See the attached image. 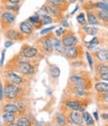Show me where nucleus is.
Segmentation results:
<instances>
[{
  "label": "nucleus",
  "mask_w": 108,
  "mask_h": 126,
  "mask_svg": "<svg viewBox=\"0 0 108 126\" xmlns=\"http://www.w3.org/2000/svg\"><path fill=\"white\" fill-rule=\"evenodd\" d=\"M3 91H4V94H5L7 99L13 100L18 96V94L20 92V88L16 84H13L11 82H7L5 84V87L3 88Z\"/></svg>",
  "instance_id": "1"
},
{
  "label": "nucleus",
  "mask_w": 108,
  "mask_h": 126,
  "mask_svg": "<svg viewBox=\"0 0 108 126\" xmlns=\"http://www.w3.org/2000/svg\"><path fill=\"white\" fill-rule=\"evenodd\" d=\"M19 71L25 75H32L34 72H35V69H34V66L29 63L28 61H23V62H19Z\"/></svg>",
  "instance_id": "2"
},
{
  "label": "nucleus",
  "mask_w": 108,
  "mask_h": 126,
  "mask_svg": "<svg viewBox=\"0 0 108 126\" xmlns=\"http://www.w3.org/2000/svg\"><path fill=\"white\" fill-rule=\"evenodd\" d=\"M83 122V117H82V113L80 111H74L71 112L69 114V117H68V123L69 124H76V125H79V124H82Z\"/></svg>",
  "instance_id": "3"
},
{
  "label": "nucleus",
  "mask_w": 108,
  "mask_h": 126,
  "mask_svg": "<svg viewBox=\"0 0 108 126\" xmlns=\"http://www.w3.org/2000/svg\"><path fill=\"white\" fill-rule=\"evenodd\" d=\"M61 43L64 47H71V46H75L77 44V38L75 35L69 33V34H65L62 37Z\"/></svg>",
  "instance_id": "4"
},
{
  "label": "nucleus",
  "mask_w": 108,
  "mask_h": 126,
  "mask_svg": "<svg viewBox=\"0 0 108 126\" xmlns=\"http://www.w3.org/2000/svg\"><path fill=\"white\" fill-rule=\"evenodd\" d=\"M65 56L69 59H75L78 57V47L76 46H71V47H65L63 51Z\"/></svg>",
  "instance_id": "5"
},
{
  "label": "nucleus",
  "mask_w": 108,
  "mask_h": 126,
  "mask_svg": "<svg viewBox=\"0 0 108 126\" xmlns=\"http://www.w3.org/2000/svg\"><path fill=\"white\" fill-rule=\"evenodd\" d=\"M38 53V50L35 48V47H31V46H25L23 50H22V54L25 58H34Z\"/></svg>",
  "instance_id": "6"
},
{
  "label": "nucleus",
  "mask_w": 108,
  "mask_h": 126,
  "mask_svg": "<svg viewBox=\"0 0 108 126\" xmlns=\"http://www.w3.org/2000/svg\"><path fill=\"white\" fill-rule=\"evenodd\" d=\"M19 29H20V32L24 35H30L33 32V27L28 21L21 22L20 25H19Z\"/></svg>",
  "instance_id": "7"
},
{
  "label": "nucleus",
  "mask_w": 108,
  "mask_h": 126,
  "mask_svg": "<svg viewBox=\"0 0 108 126\" xmlns=\"http://www.w3.org/2000/svg\"><path fill=\"white\" fill-rule=\"evenodd\" d=\"M6 37L10 40H21L23 38V34L15 29H9L6 31Z\"/></svg>",
  "instance_id": "8"
},
{
  "label": "nucleus",
  "mask_w": 108,
  "mask_h": 126,
  "mask_svg": "<svg viewBox=\"0 0 108 126\" xmlns=\"http://www.w3.org/2000/svg\"><path fill=\"white\" fill-rule=\"evenodd\" d=\"M7 77H8V80L9 82L13 83V84H16V85H19L23 82V79L22 77L19 76L18 74H16L15 72H8L7 73Z\"/></svg>",
  "instance_id": "9"
},
{
  "label": "nucleus",
  "mask_w": 108,
  "mask_h": 126,
  "mask_svg": "<svg viewBox=\"0 0 108 126\" xmlns=\"http://www.w3.org/2000/svg\"><path fill=\"white\" fill-rule=\"evenodd\" d=\"M51 43H52V49L55 50L58 53H63V45L61 43V40H59L57 37H52L51 38Z\"/></svg>",
  "instance_id": "10"
},
{
  "label": "nucleus",
  "mask_w": 108,
  "mask_h": 126,
  "mask_svg": "<svg viewBox=\"0 0 108 126\" xmlns=\"http://www.w3.org/2000/svg\"><path fill=\"white\" fill-rule=\"evenodd\" d=\"M70 81L72 83L75 84V86H82L85 87V81H84V78L79 75V74H73L70 77Z\"/></svg>",
  "instance_id": "11"
},
{
  "label": "nucleus",
  "mask_w": 108,
  "mask_h": 126,
  "mask_svg": "<svg viewBox=\"0 0 108 126\" xmlns=\"http://www.w3.org/2000/svg\"><path fill=\"white\" fill-rule=\"evenodd\" d=\"M15 15L13 14V13H11V12H9V11H5V12H3L2 13V15H1V20L4 22V23H6V24H11V23H13L14 21H15Z\"/></svg>",
  "instance_id": "12"
},
{
  "label": "nucleus",
  "mask_w": 108,
  "mask_h": 126,
  "mask_svg": "<svg viewBox=\"0 0 108 126\" xmlns=\"http://www.w3.org/2000/svg\"><path fill=\"white\" fill-rule=\"evenodd\" d=\"M97 71L103 80H105V81L108 80V67H107V65L101 63V64H99L97 67Z\"/></svg>",
  "instance_id": "13"
},
{
  "label": "nucleus",
  "mask_w": 108,
  "mask_h": 126,
  "mask_svg": "<svg viewBox=\"0 0 108 126\" xmlns=\"http://www.w3.org/2000/svg\"><path fill=\"white\" fill-rule=\"evenodd\" d=\"M41 43H42V47L45 52L47 53H50L52 52V43H51V38L50 37H45L41 40Z\"/></svg>",
  "instance_id": "14"
},
{
  "label": "nucleus",
  "mask_w": 108,
  "mask_h": 126,
  "mask_svg": "<svg viewBox=\"0 0 108 126\" xmlns=\"http://www.w3.org/2000/svg\"><path fill=\"white\" fill-rule=\"evenodd\" d=\"M96 57H97V59H98L101 63L107 61V59H108V50H107L106 48H102V49L97 50V52H96Z\"/></svg>",
  "instance_id": "15"
},
{
  "label": "nucleus",
  "mask_w": 108,
  "mask_h": 126,
  "mask_svg": "<svg viewBox=\"0 0 108 126\" xmlns=\"http://www.w3.org/2000/svg\"><path fill=\"white\" fill-rule=\"evenodd\" d=\"M65 105L68 108L74 110V111H79V108L81 106V103L79 101H76V100H68V101L65 102Z\"/></svg>",
  "instance_id": "16"
},
{
  "label": "nucleus",
  "mask_w": 108,
  "mask_h": 126,
  "mask_svg": "<svg viewBox=\"0 0 108 126\" xmlns=\"http://www.w3.org/2000/svg\"><path fill=\"white\" fill-rule=\"evenodd\" d=\"M3 111L4 112H12L16 114L18 112V107L16 103H8L3 106Z\"/></svg>",
  "instance_id": "17"
},
{
  "label": "nucleus",
  "mask_w": 108,
  "mask_h": 126,
  "mask_svg": "<svg viewBox=\"0 0 108 126\" xmlns=\"http://www.w3.org/2000/svg\"><path fill=\"white\" fill-rule=\"evenodd\" d=\"M82 117H83V121L86 123L87 126H93L94 125L93 118H92V116L90 115V113H88L87 111H84L82 113Z\"/></svg>",
  "instance_id": "18"
},
{
  "label": "nucleus",
  "mask_w": 108,
  "mask_h": 126,
  "mask_svg": "<svg viewBox=\"0 0 108 126\" xmlns=\"http://www.w3.org/2000/svg\"><path fill=\"white\" fill-rule=\"evenodd\" d=\"M15 118H16V114L12 113V112H4V114L2 115V119H3V121H5L6 123L14 122Z\"/></svg>",
  "instance_id": "19"
},
{
  "label": "nucleus",
  "mask_w": 108,
  "mask_h": 126,
  "mask_svg": "<svg viewBox=\"0 0 108 126\" xmlns=\"http://www.w3.org/2000/svg\"><path fill=\"white\" fill-rule=\"evenodd\" d=\"M73 91L75 93V95L79 96V97H84L87 95V91H86L85 87H82V86H75Z\"/></svg>",
  "instance_id": "20"
},
{
  "label": "nucleus",
  "mask_w": 108,
  "mask_h": 126,
  "mask_svg": "<svg viewBox=\"0 0 108 126\" xmlns=\"http://www.w3.org/2000/svg\"><path fill=\"white\" fill-rule=\"evenodd\" d=\"M49 72H50V75L52 78H58L59 75H60V69L58 66L54 65V64H51L49 66Z\"/></svg>",
  "instance_id": "21"
},
{
  "label": "nucleus",
  "mask_w": 108,
  "mask_h": 126,
  "mask_svg": "<svg viewBox=\"0 0 108 126\" xmlns=\"http://www.w3.org/2000/svg\"><path fill=\"white\" fill-rule=\"evenodd\" d=\"M95 89L99 93H104L108 91V84L107 82H98L95 84Z\"/></svg>",
  "instance_id": "22"
},
{
  "label": "nucleus",
  "mask_w": 108,
  "mask_h": 126,
  "mask_svg": "<svg viewBox=\"0 0 108 126\" xmlns=\"http://www.w3.org/2000/svg\"><path fill=\"white\" fill-rule=\"evenodd\" d=\"M16 124L18 126H31V122H30V120L25 116L18 117L16 120Z\"/></svg>",
  "instance_id": "23"
},
{
  "label": "nucleus",
  "mask_w": 108,
  "mask_h": 126,
  "mask_svg": "<svg viewBox=\"0 0 108 126\" xmlns=\"http://www.w3.org/2000/svg\"><path fill=\"white\" fill-rule=\"evenodd\" d=\"M87 21L91 25H98V18L93 13H90V12L87 13Z\"/></svg>",
  "instance_id": "24"
},
{
  "label": "nucleus",
  "mask_w": 108,
  "mask_h": 126,
  "mask_svg": "<svg viewBox=\"0 0 108 126\" xmlns=\"http://www.w3.org/2000/svg\"><path fill=\"white\" fill-rule=\"evenodd\" d=\"M83 30L84 32H86V34H89V35H95L98 32V29L95 26H84Z\"/></svg>",
  "instance_id": "25"
},
{
  "label": "nucleus",
  "mask_w": 108,
  "mask_h": 126,
  "mask_svg": "<svg viewBox=\"0 0 108 126\" xmlns=\"http://www.w3.org/2000/svg\"><path fill=\"white\" fill-rule=\"evenodd\" d=\"M56 120H57V123L60 126H65V124H66V118H65V116L63 114L57 113L56 114Z\"/></svg>",
  "instance_id": "26"
},
{
  "label": "nucleus",
  "mask_w": 108,
  "mask_h": 126,
  "mask_svg": "<svg viewBox=\"0 0 108 126\" xmlns=\"http://www.w3.org/2000/svg\"><path fill=\"white\" fill-rule=\"evenodd\" d=\"M94 6L100 10H103V11H108V4L107 2H104V1H99L97 3L94 4Z\"/></svg>",
  "instance_id": "27"
},
{
  "label": "nucleus",
  "mask_w": 108,
  "mask_h": 126,
  "mask_svg": "<svg viewBox=\"0 0 108 126\" xmlns=\"http://www.w3.org/2000/svg\"><path fill=\"white\" fill-rule=\"evenodd\" d=\"M41 17V24L42 25H48L50 23L53 22V19L48 16V15H43V16H40Z\"/></svg>",
  "instance_id": "28"
},
{
  "label": "nucleus",
  "mask_w": 108,
  "mask_h": 126,
  "mask_svg": "<svg viewBox=\"0 0 108 126\" xmlns=\"http://www.w3.org/2000/svg\"><path fill=\"white\" fill-rule=\"evenodd\" d=\"M98 17L102 20V21H107L108 20V11H103V10H100L98 12Z\"/></svg>",
  "instance_id": "29"
},
{
  "label": "nucleus",
  "mask_w": 108,
  "mask_h": 126,
  "mask_svg": "<svg viewBox=\"0 0 108 126\" xmlns=\"http://www.w3.org/2000/svg\"><path fill=\"white\" fill-rule=\"evenodd\" d=\"M77 21H78V23H79L80 25L85 26V24H86V19H85L84 13H80L78 16H77Z\"/></svg>",
  "instance_id": "30"
},
{
  "label": "nucleus",
  "mask_w": 108,
  "mask_h": 126,
  "mask_svg": "<svg viewBox=\"0 0 108 126\" xmlns=\"http://www.w3.org/2000/svg\"><path fill=\"white\" fill-rule=\"evenodd\" d=\"M85 55H86V59H87V61H88L89 68L92 70V69H93V58H92V56H91V54H90L89 52H86Z\"/></svg>",
  "instance_id": "31"
},
{
  "label": "nucleus",
  "mask_w": 108,
  "mask_h": 126,
  "mask_svg": "<svg viewBox=\"0 0 108 126\" xmlns=\"http://www.w3.org/2000/svg\"><path fill=\"white\" fill-rule=\"evenodd\" d=\"M5 8L7 10H10V11H18L19 10V5L18 4H9V5H6Z\"/></svg>",
  "instance_id": "32"
},
{
  "label": "nucleus",
  "mask_w": 108,
  "mask_h": 126,
  "mask_svg": "<svg viewBox=\"0 0 108 126\" xmlns=\"http://www.w3.org/2000/svg\"><path fill=\"white\" fill-rule=\"evenodd\" d=\"M29 22H31L32 24H36L40 21V16H38V15H34V16H30L29 19H28Z\"/></svg>",
  "instance_id": "33"
},
{
  "label": "nucleus",
  "mask_w": 108,
  "mask_h": 126,
  "mask_svg": "<svg viewBox=\"0 0 108 126\" xmlns=\"http://www.w3.org/2000/svg\"><path fill=\"white\" fill-rule=\"evenodd\" d=\"M64 32H65L64 28H63V27H60V28L56 29L55 34H56V36H57V37H60V36H62V35H63V33H64Z\"/></svg>",
  "instance_id": "34"
},
{
  "label": "nucleus",
  "mask_w": 108,
  "mask_h": 126,
  "mask_svg": "<svg viewBox=\"0 0 108 126\" xmlns=\"http://www.w3.org/2000/svg\"><path fill=\"white\" fill-rule=\"evenodd\" d=\"M87 47L90 50H93V51H97L98 50V45H94V44H90V43H86Z\"/></svg>",
  "instance_id": "35"
},
{
  "label": "nucleus",
  "mask_w": 108,
  "mask_h": 126,
  "mask_svg": "<svg viewBox=\"0 0 108 126\" xmlns=\"http://www.w3.org/2000/svg\"><path fill=\"white\" fill-rule=\"evenodd\" d=\"M53 29H55V26H52V27H50V28H45V29H43V30L41 31V34H42V35H45V34H47L48 32H50V31H52Z\"/></svg>",
  "instance_id": "36"
},
{
  "label": "nucleus",
  "mask_w": 108,
  "mask_h": 126,
  "mask_svg": "<svg viewBox=\"0 0 108 126\" xmlns=\"http://www.w3.org/2000/svg\"><path fill=\"white\" fill-rule=\"evenodd\" d=\"M3 95H4V91H3L2 83L0 82V101H2V100H3Z\"/></svg>",
  "instance_id": "37"
},
{
  "label": "nucleus",
  "mask_w": 108,
  "mask_h": 126,
  "mask_svg": "<svg viewBox=\"0 0 108 126\" xmlns=\"http://www.w3.org/2000/svg\"><path fill=\"white\" fill-rule=\"evenodd\" d=\"M4 59H5V50H3V51H2V54H1V60H0V66H3Z\"/></svg>",
  "instance_id": "38"
},
{
  "label": "nucleus",
  "mask_w": 108,
  "mask_h": 126,
  "mask_svg": "<svg viewBox=\"0 0 108 126\" xmlns=\"http://www.w3.org/2000/svg\"><path fill=\"white\" fill-rule=\"evenodd\" d=\"M88 43H90V44H94V45H98V44H99V40H98V38L94 37L93 39H92L90 42H88Z\"/></svg>",
  "instance_id": "39"
},
{
  "label": "nucleus",
  "mask_w": 108,
  "mask_h": 126,
  "mask_svg": "<svg viewBox=\"0 0 108 126\" xmlns=\"http://www.w3.org/2000/svg\"><path fill=\"white\" fill-rule=\"evenodd\" d=\"M7 2H9L10 4H19L20 0H6Z\"/></svg>",
  "instance_id": "40"
},
{
  "label": "nucleus",
  "mask_w": 108,
  "mask_h": 126,
  "mask_svg": "<svg viewBox=\"0 0 108 126\" xmlns=\"http://www.w3.org/2000/svg\"><path fill=\"white\" fill-rule=\"evenodd\" d=\"M61 25H62L63 27H69V23L67 22V19H66V18H65L62 22H61Z\"/></svg>",
  "instance_id": "41"
},
{
  "label": "nucleus",
  "mask_w": 108,
  "mask_h": 126,
  "mask_svg": "<svg viewBox=\"0 0 108 126\" xmlns=\"http://www.w3.org/2000/svg\"><path fill=\"white\" fill-rule=\"evenodd\" d=\"M12 45H13V42L12 41H5V43H4V46L6 47V48H8V47H10Z\"/></svg>",
  "instance_id": "42"
},
{
  "label": "nucleus",
  "mask_w": 108,
  "mask_h": 126,
  "mask_svg": "<svg viewBox=\"0 0 108 126\" xmlns=\"http://www.w3.org/2000/svg\"><path fill=\"white\" fill-rule=\"evenodd\" d=\"M93 116H94L95 120L98 121V119H99V117H98V113H97V112H93Z\"/></svg>",
  "instance_id": "43"
},
{
  "label": "nucleus",
  "mask_w": 108,
  "mask_h": 126,
  "mask_svg": "<svg viewBox=\"0 0 108 126\" xmlns=\"http://www.w3.org/2000/svg\"><path fill=\"white\" fill-rule=\"evenodd\" d=\"M57 1H58L60 4H64V3H66V0H57Z\"/></svg>",
  "instance_id": "44"
},
{
  "label": "nucleus",
  "mask_w": 108,
  "mask_h": 126,
  "mask_svg": "<svg viewBox=\"0 0 108 126\" xmlns=\"http://www.w3.org/2000/svg\"><path fill=\"white\" fill-rule=\"evenodd\" d=\"M9 124V126H18L16 123H15V121L14 122H11V123H8Z\"/></svg>",
  "instance_id": "45"
},
{
  "label": "nucleus",
  "mask_w": 108,
  "mask_h": 126,
  "mask_svg": "<svg viewBox=\"0 0 108 126\" xmlns=\"http://www.w3.org/2000/svg\"><path fill=\"white\" fill-rule=\"evenodd\" d=\"M78 8H79V6H76V7H75V9H74V10L71 12V14H74V13H75L77 10H78Z\"/></svg>",
  "instance_id": "46"
},
{
  "label": "nucleus",
  "mask_w": 108,
  "mask_h": 126,
  "mask_svg": "<svg viewBox=\"0 0 108 126\" xmlns=\"http://www.w3.org/2000/svg\"><path fill=\"white\" fill-rule=\"evenodd\" d=\"M102 118H104L105 120H107V118H108V116H107V113H104V114H102Z\"/></svg>",
  "instance_id": "47"
},
{
  "label": "nucleus",
  "mask_w": 108,
  "mask_h": 126,
  "mask_svg": "<svg viewBox=\"0 0 108 126\" xmlns=\"http://www.w3.org/2000/svg\"><path fill=\"white\" fill-rule=\"evenodd\" d=\"M68 1H69V2H71V3H74V2L76 1V0H68Z\"/></svg>",
  "instance_id": "48"
},
{
  "label": "nucleus",
  "mask_w": 108,
  "mask_h": 126,
  "mask_svg": "<svg viewBox=\"0 0 108 126\" xmlns=\"http://www.w3.org/2000/svg\"><path fill=\"white\" fill-rule=\"evenodd\" d=\"M100 1H104V2H107V0H100Z\"/></svg>",
  "instance_id": "49"
},
{
  "label": "nucleus",
  "mask_w": 108,
  "mask_h": 126,
  "mask_svg": "<svg viewBox=\"0 0 108 126\" xmlns=\"http://www.w3.org/2000/svg\"><path fill=\"white\" fill-rule=\"evenodd\" d=\"M77 126H84V125H81V124H79V125H77Z\"/></svg>",
  "instance_id": "50"
},
{
  "label": "nucleus",
  "mask_w": 108,
  "mask_h": 126,
  "mask_svg": "<svg viewBox=\"0 0 108 126\" xmlns=\"http://www.w3.org/2000/svg\"><path fill=\"white\" fill-rule=\"evenodd\" d=\"M50 126H55V125H50Z\"/></svg>",
  "instance_id": "51"
}]
</instances>
